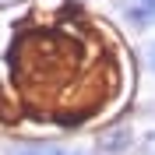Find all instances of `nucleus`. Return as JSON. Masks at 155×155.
<instances>
[{
	"label": "nucleus",
	"instance_id": "f257e3e1",
	"mask_svg": "<svg viewBox=\"0 0 155 155\" xmlns=\"http://www.w3.org/2000/svg\"><path fill=\"white\" fill-rule=\"evenodd\" d=\"M21 155H64L60 148H53V145H46V148H32V152H21Z\"/></svg>",
	"mask_w": 155,
	"mask_h": 155
}]
</instances>
